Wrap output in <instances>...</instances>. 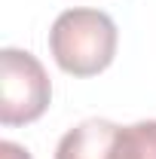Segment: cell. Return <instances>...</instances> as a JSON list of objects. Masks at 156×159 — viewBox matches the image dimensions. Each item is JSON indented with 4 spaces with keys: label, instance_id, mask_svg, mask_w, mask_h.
<instances>
[{
    "label": "cell",
    "instance_id": "obj_1",
    "mask_svg": "<svg viewBox=\"0 0 156 159\" xmlns=\"http://www.w3.org/2000/svg\"><path fill=\"white\" fill-rule=\"evenodd\" d=\"M52 58L71 77H95L117 55V25L101 9H67L49 31Z\"/></svg>",
    "mask_w": 156,
    "mask_h": 159
},
{
    "label": "cell",
    "instance_id": "obj_2",
    "mask_svg": "<svg viewBox=\"0 0 156 159\" xmlns=\"http://www.w3.org/2000/svg\"><path fill=\"white\" fill-rule=\"evenodd\" d=\"M55 159H156V119H141L135 125L86 119L64 132Z\"/></svg>",
    "mask_w": 156,
    "mask_h": 159
},
{
    "label": "cell",
    "instance_id": "obj_4",
    "mask_svg": "<svg viewBox=\"0 0 156 159\" xmlns=\"http://www.w3.org/2000/svg\"><path fill=\"white\" fill-rule=\"evenodd\" d=\"M0 159H31V153L19 144H12V141H3L0 144Z\"/></svg>",
    "mask_w": 156,
    "mask_h": 159
},
{
    "label": "cell",
    "instance_id": "obj_3",
    "mask_svg": "<svg viewBox=\"0 0 156 159\" xmlns=\"http://www.w3.org/2000/svg\"><path fill=\"white\" fill-rule=\"evenodd\" d=\"M52 98V86L37 55L25 49L0 52V122L28 125L46 113Z\"/></svg>",
    "mask_w": 156,
    "mask_h": 159
}]
</instances>
